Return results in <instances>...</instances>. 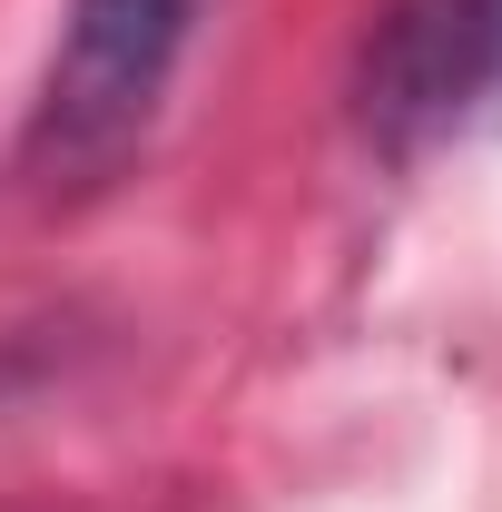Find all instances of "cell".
Masks as SVG:
<instances>
[{
  "mask_svg": "<svg viewBox=\"0 0 502 512\" xmlns=\"http://www.w3.org/2000/svg\"><path fill=\"white\" fill-rule=\"evenodd\" d=\"M197 10L207 0H69L60 50L40 69V99L20 128V158L40 188H89L148 138L197 40Z\"/></svg>",
  "mask_w": 502,
  "mask_h": 512,
  "instance_id": "6da1fadb",
  "label": "cell"
},
{
  "mask_svg": "<svg viewBox=\"0 0 502 512\" xmlns=\"http://www.w3.org/2000/svg\"><path fill=\"white\" fill-rule=\"evenodd\" d=\"M463 20V69H473V119L502 128V0H453Z\"/></svg>",
  "mask_w": 502,
  "mask_h": 512,
  "instance_id": "7a4b0ae2",
  "label": "cell"
}]
</instances>
